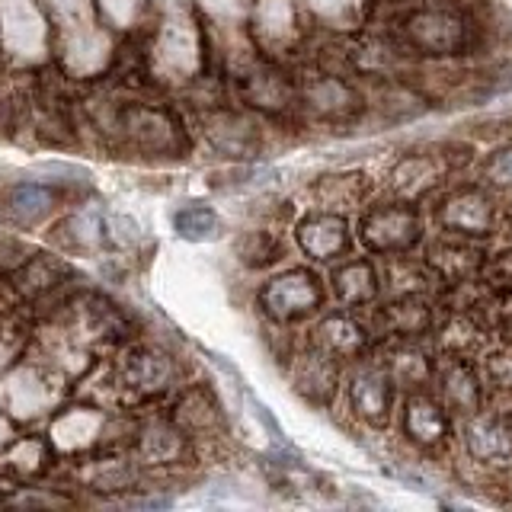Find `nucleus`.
Returning a JSON list of instances; mask_svg holds the SVG:
<instances>
[{
	"label": "nucleus",
	"mask_w": 512,
	"mask_h": 512,
	"mask_svg": "<svg viewBox=\"0 0 512 512\" xmlns=\"http://www.w3.org/2000/svg\"><path fill=\"white\" fill-rule=\"evenodd\" d=\"M445 413L432 404V400H413V404L407 407V429L413 432L420 442H436L445 436Z\"/></svg>",
	"instance_id": "1"
},
{
	"label": "nucleus",
	"mask_w": 512,
	"mask_h": 512,
	"mask_svg": "<svg viewBox=\"0 0 512 512\" xmlns=\"http://www.w3.org/2000/svg\"><path fill=\"white\" fill-rule=\"evenodd\" d=\"M176 231L192 240H205L218 231V218L215 212H208V208H189V212L176 215Z\"/></svg>",
	"instance_id": "2"
},
{
	"label": "nucleus",
	"mask_w": 512,
	"mask_h": 512,
	"mask_svg": "<svg viewBox=\"0 0 512 512\" xmlns=\"http://www.w3.org/2000/svg\"><path fill=\"white\" fill-rule=\"evenodd\" d=\"M48 205V192L42 186H16L13 189V212L20 218H32L45 212Z\"/></svg>",
	"instance_id": "3"
},
{
	"label": "nucleus",
	"mask_w": 512,
	"mask_h": 512,
	"mask_svg": "<svg viewBox=\"0 0 512 512\" xmlns=\"http://www.w3.org/2000/svg\"><path fill=\"white\" fill-rule=\"evenodd\" d=\"M490 176L496 183H512V148L500 151L490 160Z\"/></svg>",
	"instance_id": "4"
}]
</instances>
